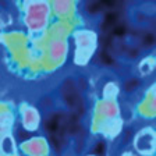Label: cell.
Listing matches in <instances>:
<instances>
[{"label":"cell","instance_id":"obj_9","mask_svg":"<svg viewBox=\"0 0 156 156\" xmlns=\"http://www.w3.org/2000/svg\"><path fill=\"white\" fill-rule=\"evenodd\" d=\"M152 103H153V107L156 109V88H155V94H153V101H152Z\"/></svg>","mask_w":156,"mask_h":156},{"label":"cell","instance_id":"obj_3","mask_svg":"<svg viewBox=\"0 0 156 156\" xmlns=\"http://www.w3.org/2000/svg\"><path fill=\"white\" fill-rule=\"evenodd\" d=\"M135 148L141 155H151L156 149V134L151 128L142 130L135 138Z\"/></svg>","mask_w":156,"mask_h":156},{"label":"cell","instance_id":"obj_1","mask_svg":"<svg viewBox=\"0 0 156 156\" xmlns=\"http://www.w3.org/2000/svg\"><path fill=\"white\" fill-rule=\"evenodd\" d=\"M49 7L46 0H31L28 9H27L25 23L31 31H41L48 24Z\"/></svg>","mask_w":156,"mask_h":156},{"label":"cell","instance_id":"obj_2","mask_svg":"<svg viewBox=\"0 0 156 156\" xmlns=\"http://www.w3.org/2000/svg\"><path fill=\"white\" fill-rule=\"evenodd\" d=\"M75 41H77L75 62L78 64H85L95 50L96 36L91 31H80V32L75 34Z\"/></svg>","mask_w":156,"mask_h":156},{"label":"cell","instance_id":"obj_4","mask_svg":"<svg viewBox=\"0 0 156 156\" xmlns=\"http://www.w3.org/2000/svg\"><path fill=\"white\" fill-rule=\"evenodd\" d=\"M67 53V43L64 41H55L50 46V55L55 60H63Z\"/></svg>","mask_w":156,"mask_h":156},{"label":"cell","instance_id":"obj_8","mask_svg":"<svg viewBox=\"0 0 156 156\" xmlns=\"http://www.w3.org/2000/svg\"><path fill=\"white\" fill-rule=\"evenodd\" d=\"M153 60L151 57H148L146 60H144L142 63L140 64V68H141V71L144 73V74H148V73H151V70L153 68Z\"/></svg>","mask_w":156,"mask_h":156},{"label":"cell","instance_id":"obj_5","mask_svg":"<svg viewBox=\"0 0 156 156\" xmlns=\"http://www.w3.org/2000/svg\"><path fill=\"white\" fill-rule=\"evenodd\" d=\"M38 123H39V114L35 109L29 107L28 110L24 113V124H25V128L28 130H35L38 127Z\"/></svg>","mask_w":156,"mask_h":156},{"label":"cell","instance_id":"obj_7","mask_svg":"<svg viewBox=\"0 0 156 156\" xmlns=\"http://www.w3.org/2000/svg\"><path fill=\"white\" fill-rule=\"evenodd\" d=\"M71 2L73 0H55V3H53V9L57 14H66L71 6Z\"/></svg>","mask_w":156,"mask_h":156},{"label":"cell","instance_id":"obj_6","mask_svg":"<svg viewBox=\"0 0 156 156\" xmlns=\"http://www.w3.org/2000/svg\"><path fill=\"white\" fill-rule=\"evenodd\" d=\"M101 113H102V116L107 117V120H112V119H114V117L119 114V107H117V105L114 103L113 101L107 99L106 102L102 103Z\"/></svg>","mask_w":156,"mask_h":156}]
</instances>
